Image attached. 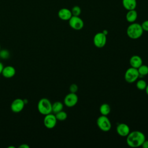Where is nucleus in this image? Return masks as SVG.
I'll use <instances>...</instances> for the list:
<instances>
[{
  "label": "nucleus",
  "instance_id": "nucleus-6",
  "mask_svg": "<svg viewBox=\"0 0 148 148\" xmlns=\"http://www.w3.org/2000/svg\"><path fill=\"white\" fill-rule=\"evenodd\" d=\"M106 35H105L102 32H97L93 38V43L94 46L97 48L103 47L106 43Z\"/></svg>",
  "mask_w": 148,
  "mask_h": 148
},
{
  "label": "nucleus",
  "instance_id": "nucleus-10",
  "mask_svg": "<svg viewBox=\"0 0 148 148\" xmlns=\"http://www.w3.org/2000/svg\"><path fill=\"white\" fill-rule=\"evenodd\" d=\"M25 103L24 100L21 98H16L13 100L10 105L11 110L14 113H19L23 110Z\"/></svg>",
  "mask_w": 148,
  "mask_h": 148
},
{
  "label": "nucleus",
  "instance_id": "nucleus-12",
  "mask_svg": "<svg viewBox=\"0 0 148 148\" xmlns=\"http://www.w3.org/2000/svg\"><path fill=\"white\" fill-rule=\"evenodd\" d=\"M58 17L64 21H67L72 16L71 10L67 8H62L58 12Z\"/></svg>",
  "mask_w": 148,
  "mask_h": 148
},
{
  "label": "nucleus",
  "instance_id": "nucleus-16",
  "mask_svg": "<svg viewBox=\"0 0 148 148\" xmlns=\"http://www.w3.org/2000/svg\"><path fill=\"white\" fill-rule=\"evenodd\" d=\"M137 17H138V13L135 10V9L128 10L125 16L126 20L130 23H134L137 19Z\"/></svg>",
  "mask_w": 148,
  "mask_h": 148
},
{
  "label": "nucleus",
  "instance_id": "nucleus-31",
  "mask_svg": "<svg viewBox=\"0 0 148 148\" xmlns=\"http://www.w3.org/2000/svg\"><path fill=\"white\" fill-rule=\"evenodd\" d=\"M0 50H1V45H0Z\"/></svg>",
  "mask_w": 148,
  "mask_h": 148
},
{
  "label": "nucleus",
  "instance_id": "nucleus-21",
  "mask_svg": "<svg viewBox=\"0 0 148 148\" xmlns=\"http://www.w3.org/2000/svg\"><path fill=\"white\" fill-rule=\"evenodd\" d=\"M147 83L143 79H139L136 82V88L139 90H145L146 86H147Z\"/></svg>",
  "mask_w": 148,
  "mask_h": 148
},
{
  "label": "nucleus",
  "instance_id": "nucleus-7",
  "mask_svg": "<svg viewBox=\"0 0 148 148\" xmlns=\"http://www.w3.org/2000/svg\"><path fill=\"white\" fill-rule=\"evenodd\" d=\"M68 21L71 28L75 30H80L84 27V22L79 16H72Z\"/></svg>",
  "mask_w": 148,
  "mask_h": 148
},
{
  "label": "nucleus",
  "instance_id": "nucleus-24",
  "mask_svg": "<svg viewBox=\"0 0 148 148\" xmlns=\"http://www.w3.org/2000/svg\"><path fill=\"white\" fill-rule=\"evenodd\" d=\"M78 90V86L76 84L73 83L71 84L69 87V91L70 92H73V93H76Z\"/></svg>",
  "mask_w": 148,
  "mask_h": 148
},
{
  "label": "nucleus",
  "instance_id": "nucleus-4",
  "mask_svg": "<svg viewBox=\"0 0 148 148\" xmlns=\"http://www.w3.org/2000/svg\"><path fill=\"white\" fill-rule=\"evenodd\" d=\"M98 127L103 132H108L110 130L112 127L111 122L107 116L101 115L97 120Z\"/></svg>",
  "mask_w": 148,
  "mask_h": 148
},
{
  "label": "nucleus",
  "instance_id": "nucleus-26",
  "mask_svg": "<svg viewBox=\"0 0 148 148\" xmlns=\"http://www.w3.org/2000/svg\"><path fill=\"white\" fill-rule=\"evenodd\" d=\"M141 146L143 148H148V140H145Z\"/></svg>",
  "mask_w": 148,
  "mask_h": 148
},
{
  "label": "nucleus",
  "instance_id": "nucleus-25",
  "mask_svg": "<svg viewBox=\"0 0 148 148\" xmlns=\"http://www.w3.org/2000/svg\"><path fill=\"white\" fill-rule=\"evenodd\" d=\"M143 31L148 32V20L144 21L141 24Z\"/></svg>",
  "mask_w": 148,
  "mask_h": 148
},
{
  "label": "nucleus",
  "instance_id": "nucleus-23",
  "mask_svg": "<svg viewBox=\"0 0 148 148\" xmlns=\"http://www.w3.org/2000/svg\"><path fill=\"white\" fill-rule=\"evenodd\" d=\"M10 53L7 50H0V57L2 59H7L9 58Z\"/></svg>",
  "mask_w": 148,
  "mask_h": 148
},
{
  "label": "nucleus",
  "instance_id": "nucleus-17",
  "mask_svg": "<svg viewBox=\"0 0 148 148\" xmlns=\"http://www.w3.org/2000/svg\"><path fill=\"white\" fill-rule=\"evenodd\" d=\"M111 109L110 105L108 103H102L99 107V112L101 115L108 116L110 112Z\"/></svg>",
  "mask_w": 148,
  "mask_h": 148
},
{
  "label": "nucleus",
  "instance_id": "nucleus-27",
  "mask_svg": "<svg viewBox=\"0 0 148 148\" xmlns=\"http://www.w3.org/2000/svg\"><path fill=\"white\" fill-rule=\"evenodd\" d=\"M18 147H19V148H29V146L28 145L24 143V144H22V145H20V146H18Z\"/></svg>",
  "mask_w": 148,
  "mask_h": 148
},
{
  "label": "nucleus",
  "instance_id": "nucleus-8",
  "mask_svg": "<svg viewBox=\"0 0 148 148\" xmlns=\"http://www.w3.org/2000/svg\"><path fill=\"white\" fill-rule=\"evenodd\" d=\"M78 102V96L76 93L69 92L65 97L64 99V105L68 107L72 108L75 106Z\"/></svg>",
  "mask_w": 148,
  "mask_h": 148
},
{
  "label": "nucleus",
  "instance_id": "nucleus-2",
  "mask_svg": "<svg viewBox=\"0 0 148 148\" xmlns=\"http://www.w3.org/2000/svg\"><path fill=\"white\" fill-rule=\"evenodd\" d=\"M143 30L141 24L137 23H132L127 28V35L132 39H137L142 36Z\"/></svg>",
  "mask_w": 148,
  "mask_h": 148
},
{
  "label": "nucleus",
  "instance_id": "nucleus-13",
  "mask_svg": "<svg viewBox=\"0 0 148 148\" xmlns=\"http://www.w3.org/2000/svg\"><path fill=\"white\" fill-rule=\"evenodd\" d=\"M1 74L5 78H11L16 74L15 68L10 65L3 67Z\"/></svg>",
  "mask_w": 148,
  "mask_h": 148
},
{
  "label": "nucleus",
  "instance_id": "nucleus-3",
  "mask_svg": "<svg viewBox=\"0 0 148 148\" xmlns=\"http://www.w3.org/2000/svg\"><path fill=\"white\" fill-rule=\"evenodd\" d=\"M37 108L40 114L46 115L52 112V103L49 99L43 98L39 101Z\"/></svg>",
  "mask_w": 148,
  "mask_h": 148
},
{
  "label": "nucleus",
  "instance_id": "nucleus-22",
  "mask_svg": "<svg viewBox=\"0 0 148 148\" xmlns=\"http://www.w3.org/2000/svg\"><path fill=\"white\" fill-rule=\"evenodd\" d=\"M71 12L72 16H79L80 14H81L82 10L79 6H74L71 9Z\"/></svg>",
  "mask_w": 148,
  "mask_h": 148
},
{
  "label": "nucleus",
  "instance_id": "nucleus-19",
  "mask_svg": "<svg viewBox=\"0 0 148 148\" xmlns=\"http://www.w3.org/2000/svg\"><path fill=\"white\" fill-rule=\"evenodd\" d=\"M139 76H145L148 75V66L142 64L138 69Z\"/></svg>",
  "mask_w": 148,
  "mask_h": 148
},
{
  "label": "nucleus",
  "instance_id": "nucleus-9",
  "mask_svg": "<svg viewBox=\"0 0 148 148\" xmlns=\"http://www.w3.org/2000/svg\"><path fill=\"white\" fill-rule=\"evenodd\" d=\"M57 121V120L55 114H53L51 113L45 115V117L43 119V124L47 128H53L56 125Z\"/></svg>",
  "mask_w": 148,
  "mask_h": 148
},
{
  "label": "nucleus",
  "instance_id": "nucleus-30",
  "mask_svg": "<svg viewBox=\"0 0 148 148\" xmlns=\"http://www.w3.org/2000/svg\"><path fill=\"white\" fill-rule=\"evenodd\" d=\"M102 32H103L105 35H108V31H107V30H106V29L103 30V31H102Z\"/></svg>",
  "mask_w": 148,
  "mask_h": 148
},
{
  "label": "nucleus",
  "instance_id": "nucleus-14",
  "mask_svg": "<svg viewBox=\"0 0 148 148\" xmlns=\"http://www.w3.org/2000/svg\"><path fill=\"white\" fill-rule=\"evenodd\" d=\"M142 64L143 60L139 56L134 55L130 59V65L131 67L138 69Z\"/></svg>",
  "mask_w": 148,
  "mask_h": 148
},
{
  "label": "nucleus",
  "instance_id": "nucleus-20",
  "mask_svg": "<svg viewBox=\"0 0 148 148\" xmlns=\"http://www.w3.org/2000/svg\"><path fill=\"white\" fill-rule=\"evenodd\" d=\"M55 116H56V117L57 121L58 120V121H61L65 120L68 117L67 113L63 110L57 112V113L55 114Z\"/></svg>",
  "mask_w": 148,
  "mask_h": 148
},
{
  "label": "nucleus",
  "instance_id": "nucleus-28",
  "mask_svg": "<svg viewBox=\"0 0 148 148\" xmlns=\"http://www.w3.org/2000/svg\"><path fill=\"white\" fill-rule=\"evenodd\" d=\"M3 67L4 66L3 65V64L1 62H0V74L2 73V69H3Z\"/></svg>",
  "mask_w": 148,
  "mask_h": 148
},
{
  "label": "nucleus",
  "instance_id": "nucleus-15",
  "mask_svg": "<svg viewBox=\"0 0 148 148\" xmlns=\"http://www.w3.org/2000/svg\"><path fill=\"white\" fill-rule=\"evenodd\" d=\"M123 7L127 10L135 9L136 7V0H122Z\"/></svg>",
  "mask_w": 148,
  "mask_h": 148
},
{
  "label": "nucleus",
  "instance_id": "nucleus-11",
  "mask_svg": "<svg viewBox=\"0 0 148 148\" xmlns=\"http://www.w3.org/2000/svg\"><path fill=\"white\" fill-rule=\"evenodd\" d=\"M116 132L120 136L126 137L130 132V128L127 124L120 123L116 127Z\"/></svg>",
  "mask_w": 148,
  "mask_h": 148
},
{
  "label": "nucleus",
  "instance_id": "nucleus-1",
  "mask_svg": "<svg viewBox=\"0 0 148 148\" xmlns=\"http://www.w3.org/2000/svg\"><path fill=\"white\" fill-rule=\"evenodd\" d=\"M126 137L127 144L131 147H138L141 146L143 142L146 139L145 134L139 131L130 132Z\"/></svg>",
  "mask_w": 148,
  "mask_h": 148
},
{
  "label": "nucleus",
  "instance_id": "nucleus-29",
  "mask_svg": "<svg viewBox=\"0 0 148 148\" xmlns=\"http://www.w3.org/2000/svg\"><path fill=\"white\" fill-rule=\"evenodd\" d=\"M145 90L146 91V94L148 95V84H147V86H146V88H145Z\"/></svg>",
  "mask_w": 148,
  "mask_h": 148
},
{
  "label": "nucleus",
  "instance_id": "nucleus-18",
  "mask_svg": "<svg viewBox=\"0 0 148 148\" xmlns=\"http://www.w3.org/2000/svg\"><path fill=\"white\" fill-rule=\"evenodd\" d=\"M64 105L60 101H56L52 103V112L54 114L63 110Z\"/></svg>",
  "mask_w": 148,
  "mask_h": 148
},
{
  "label": "nucleus",
  "instance_id": "nucleus-5",
  "mask_svg": "<svg viewBox=\"0 0 148 148\" xmlns=\"http://www.w3.org/2000/svg\"><path fill=\"white\" fill-rule=\"evenodd\" d=\"M139 77V74L138 69L132 67L128 68L124 74V79L128 83H132L136 82Z\"/></svg>",
  "mask_w": 148,
  "mask_h": 148
}]
</instances>
